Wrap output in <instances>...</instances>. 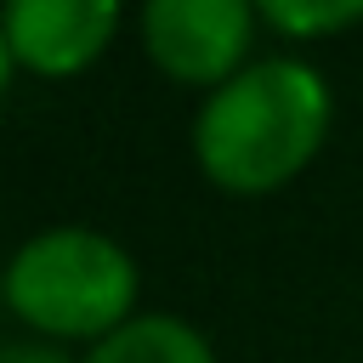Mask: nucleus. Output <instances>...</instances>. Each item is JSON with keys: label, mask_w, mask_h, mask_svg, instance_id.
<instances>
[{"label": "nucleus", "mask_w": 363, "mask_h": 363, "mask_svg": "<svg viewBox=\"0 0 363 363\" xmlns=\"http://www.w3.org/2000/svg\"><path fill=\"white\" fill-rule=\"evenodd\" d=\"M79 363H216V352L193 323L170 312H136L108 340H96Z\"/></svg>", "instance_id": "5"}, {"label": "nucleus", "mask_w": 363, "mask_h": 363, "mask_svg": "<svg viewBox=\"0 0 363 363\" xmlns=\"http://www.w3.org/2000/svg\"><path fill=\"white\" fill-rule=\"evenodd\" d=\"M119 28L113 0H11L0 17V51L11 68L74 74Z\"/></svg>", "instance_id": "4"}, {"label": "nucleus", "mask_w": 363, "mask_h": 363, "mask_svg": "<svg viewBox=\"0 0 363 363\" xmlns=\"http://www.w3.org/2000/svg\"><path fill=\"white\" fill-rule=\"evenodd\" d=\"M255 11L244 0H153L142 6V40L170 79L221 85L238 74Z\"/></svg>", "instance_id": "3"}, {"label": "nucleus", "mask_w": 363, "mask_h": 363, "mask_svg": "<svg viewBox=\"0 0 363 363\" xmlns=\"http://www.w3.org/2000/svg\"><path fill=\"white\" fill-rule=\"evenodd\" d=\"M0 363H74V357L57 352V346H45V340H11L0 352Z\"/></svg>", "instance_id": "7"}, {"label": "nucleus", "mask_w": 363, "mask_h": 363, "mask_svg": "<svg viewBox=\"0 0 363 363\" xmlns=\"http://www.w3.org/2000/svg\"><path fill=\"white\" fill-rule=\"evenodd\" d=\"M6 306L57 340H108L130 323L136 261L96 227H45L6 267Z\"/></svg>", "instance_id": "2"}, {"label": "nucleus", "mask_w": 363, "mask_h": 363, "mask_svg": "<svg viewBox=\"0 0 363 363\" xmlns=\"http://www.w3.org/2000/svg\"><path fill=\"white\" fill-rule=\"evenodd\" d=\"M329 136V79L301 57H261L193 113V153L227 193L284 187Z\"/></svg>", "instance_id": "1"}, {"label": "nucleus", "mask_w": 363, "mask_h": 363, "mask_svg": "<svg viewBox=\"0 0 363 363\" xmlns=\"http://www.w3.org/2000/svg\"><path fill=\"white\" fill-rule=\"evenodd\" d=\"M261 17L284 34H329L363 17V0H267Z\"/></svg>", "instance_id": "6"}]
</instances>
